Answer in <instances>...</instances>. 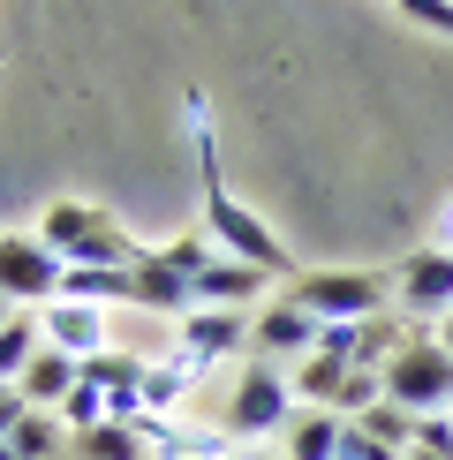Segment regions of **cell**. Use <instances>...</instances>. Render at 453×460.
I'll use <instances>...</instances> for the list:
<instances>
[{
  "instance_id": "9",
  "label": "cell",
  "mask_w": 453,
  "mask_h": 460,
  "mask_svg": "<svg viewBox=\"0 0 453 460\" xmlns=\"http://www.w3.org/2000/svg\"><path fill=\"white\" fill-rule=\"evenodd\" d=\"M242 340H250V317H242V310H189L174 324V348H166V355H182L189 370H212V362H226L242 348Z\"/></svg>"
},
{
  "instance_id": "30",
  "label": "cell",
  "mask_w": 453,
  "mask_h": 460,
  "mask_svg": "<svg viewBox=\"0 0 453 460\" xmlns=\"http://www.w3.org/2000/svg\"><path fill=\"white\" fill-rule=\"evenodd\" d=\"M431 332H439V348L453 355V317H439V324H431Z\"/></svg>"
},
{
  "instance_id": "24",
  "label": "cell",
  "mask_w": 453,
  "mask_h": 460,
  "mask_svg": "<svg viewBox=\"0 0 453 460\" xmlns=\"http://www.w3.org/2000/svg\"><path fill=\"white\" fill-rule=\"evenodd\" d=\"M393 8H401L408 23H423V31H439V38H453V0H393Z\"/></svg>"
},
{
  "instance_id": "20",
  "label": "cell",
  "mask_w": 453,
  "mask_h": 460,
  "mask_svg": "<svg viewBox=\"0 0 453 460\" xmlns=\"http://www.w3.org/2000/svg\"><path fill=\"white\" fill-rule=\"evenodd\" d=\"M151 257H159L166 272H182V279H197L204 264H219V242H212V234H182V242H159V249H151Z\"/></svg>"
},
{
  "instance_id": "25",
  "label": "cell",
  "mask_w": 453,
  "mask_h": 460,
  "mask_svg": "<svg viewBox=\"0 0 453 460\" xmlns=\"http://www.w3.org/2000/svg\"><path fill=\"white\" fill-rule=\"evenodd\" d=\"M415 446L439 453V460H453V415H415Z\"/></svg>"
},
{
  "instance_id": "28",
  "label": "cell",
  "mask_w": 453,
  "mask_h": 460,
  "mask_svg": "<svg viewBox=\"0 0 453 460\" xmlns=\"http://www.w3.org/2000/svg\"><path fill=\"white\" fill-rule=\"evenodd\" d=\"M423 249H446V257H453V197L439 204V212H431V234H423Z\"/></svg>"
},
{
  "instance_id": "1",
  "label": "cell",
  "mask_w": 453,
  "mask_h": 460,
  "mask_svg": "<svg viewBox=\"0 0 453 460\" xmlns=\"http://www.w3.org/2000/svg\"><path fill=\"white\" fill-rule=\"evenodd\" d=\"M189 144H197V181H204V234L219 242V257L257 264V272H272V279H295V249L280 242L272 226L226 189V174H219V128H212L204 91H189Z\"/></svg>"
},
{
  "instance_id": "17",
  "label": "cell",
  "mask_w": 453,
  "mask_h": 460,
  "mask_svg": "<svg viewBox=\"0 0 453 460\" xmlns=\"http://www.w3.org/2000/svg\"><path fill=\"white\" fill-rule=\"evenodd\" d=\"M61 302H91V310L137 302V264H121V272H61Z\"/></svg>"
},
{
  "instance_id": "3",
  "label": "cell",
  "mask_w": 453,
  "mask_h": 460,
  "mask_svg": "<svg viewBox=\"0 0 453 460\" xmlns=\"http://www.w3.org/2000/svg\"><path fill=\"white\" fill-rule=\"evenodd\" d=\"M295 423V385H288V362H242V377H235V393H226V415H219V430L235 438V446H264L272 430H288Z\"/></svg>"
},
{
  "instance_id": "8",
  "label": "cell",
  "mask_w": 453,
  "mask_h": 460,
  "mask_svg": "<svg viewBox=\"0 0 453 460\" xmlns=\"http://www.w3.org/2000/svg\"><path fill=\"white\" fill-rule=\"evenodd\" d=\"M250 340H257V355H264V362H288V370H295L302 355H317L325 324L302 310V302H288V295H280V302H264V310L250 317Z\"/></svg>"
},
{
  "instance_id": "29",
  "label": "cell",
  "mask_w": 453,
  "mask_h": 460,
  "mask_svg": "<svg viewBox=\"0 0 453 460\" xmlns=\"http://www.w3.org/2000/svg\"><path fill=\"white\" fill-rule=\"evenodd\" d=\"M226 460H272L264 446H226Z\"/></svg>"
},
{
  "instance_id": "14",
  "label": "cell",
  "mask_w": 453,
  "mask_h": 460,
  "mask_svg": "<svg viewBox=\"0 0 453 460\" xmlns=\"http://www.w3.org/2000/svg\"><path fill=\"white\" fill-rule=\"evenodd\" d=\"M348 370H355V362H340V355H302L295 370H288L295 408H333V400H340V385H348Z\"/></svg>"
},
{
  "instance_id": "32",
  "label": "cell",
  "mask_w": 453,
  "mask_h": 460,
  "mask_svg": "<svg viewBox=\"0 0 453 460\" xmlns=\"http://www.w3.org/2000/svg\"><path fill=\"white\" fill-rule=\"evenodd\" d=\"M8 317H15V302H0V324H8Z\"/></svg>"
},
{
  "instance_id": "19",
  "label": "cell",
  "mask_w": 453,
  "mask_h": 460,
  "mask_svg": "<svg viewBox=\"0 0 453 460\" xmlns=\"http://www.w3.org/2000/svg\"><path fill=\"white\" fill-rule=\"evenodd\" d=\"M355 430L378 438V446H393V453H408V446H415V415H408V408H393V400H378L370 415H355Z\"/></svg>"
},
{
  "instance_id": "4",
  "label": "cell",
  "mask_w": 453,
  "mask_h": 460,
  "mask_svg": "<svg viewBox=\"0 0 453 460\" xmlns=\"http://www.w3.org/2000/svg\"><path fill=\"white\" fill-rule=\"evenodd\" d=\"M386 400L408 415H453V355L439 348L431 324H415L408 348L386 362Z\"/></svg>"
},
{
  "instance_id": "33",
  "label": "cell",
  "mask_w": 453,
  "mask_h": 460,
  "mask_svg": "<svg viewBox=\"0 0 453 460\" xmlns=\"http://www.w3.org/2000/svg\"><path fill=\"white\" fill-rule=\"evenodd\" d=\"M0 460H15V446H0Z\"/></svg>"
},
{
  "instance_id": "15",
  "label": "cell",
  "mask_w": 453,
  "mask_h": 460,
  "mask_svg": "<svg viewBox=\"0 0 453 460\" xmlns=\"http://www.w3.org/2000/svg\"><path fill=\"white\" fill-rule=\"evenodd\" d=\"M340 415L333 408H295V423H288V460H340Z\"/></svg>"
},
{
  "instance_id": "27",
  "label": "cell",
  "mask_w": 453,
  "mask_h": 460,
  "mask_svg": "<svg viewBox=\"0 0 453 460\" xmlns=\"http://www.w3.org/2000/svg\"><path fill=\"white\" fill-rule=\"evenodd\" d=\"M23 415H31V400L15 393V385H0V446L15 438V423H23Z\"/></svg>"
},
{
  "instance_id": "6",
  "label": "cell",
  "mask_w": 453,
  "mask_h": 460,
  "mask_svg": "<svg viewBox=\"0 0 453 460\" xmlns=\"http://www.w3.org/2000/svg\"><path fill=\"white\" fill-rule=\"evenodd\" d=\"M61 272L68 264L53 257L38 234H0V302H61Z\"/></svg>"
},
{
  "instance_id": "12",
  "label": "cell",
  "mask_w": 453,
  "mask_h": 460,
  "mask_svg": "<svg viewBox=\"0 0 453 460\" xmlns=\"http://www.w3.org/2000/svg\"><path fill=\"white\" fill-rule=\"evenodd\" d=\"M76 385H84V362L61 355V348H38V355H31V370L15 377V393H23L31 408H61Z\"/></svg>"
},
{
  "instance_id": "7",
  "label": "cell",
  "mask_w": 453,
  "mask_h": 460,
  "mask_svg": "<svg viewBox=\"0 0 453 460\" xmlns=\"http://www.w3.org/2000/svg\"><path fill=\"white\" fill-rule=\"evenodd\" d=\"M393 310H401L408 324L453 317V257L446 249H415L401 272H393Z\"/></svg>"
},
{
  "instance_id": "10",
  "label": "cell",
  "mask_w": 453,
  "mask_h": 460,
  "mask_svg": "<svg viewBox=\"0 0 453 460\" xmlns=\"http://www.w3.org/2000/svg\"><path fill=\"white\" fill-rule=\"evenodd\" d=\"M38 332H46V348H61L76 362H91V355L113 348V324H106V310H91V302H46Z\"/></svg>"
},
{
  "instance_id": "26",
  "label": "cell",
  "mask_w": 453,
  "mask_h": 460,
  "mask_svg": "<svg viewBox=\"0 0 453 460\" xmlns=\"http://www.w3.org/2000/svg\"><path fill=\"white\" fill-rule=\"evenodd\" d=\"M340 460H401V453H393V446H378V438H363V430H340Z\"/></svg>"
},
{
  "instance_id": "21",
  "label": "cell",
  "mask_w": 453,
  "mask_h": 460,
  "mask_svg": "<svg viewBox=\"0 0 453 460\" xmlns=\"http://www.w3.org/2000/svg\"><path fill=\"white\" fill-rule=\"evenodd\" d=\"M8 446H15V460H46L53 446H61V415H53V408H31L23 423H15Z\"/></svg>"
},
{
  "instance_id": "31",
  "label": "cell",
  "mask_w": 453,
  "mask_h": 460,
  "mask_svg": "<svg viewBox=\"0 0 453 460\" xmlns=\"http://www.w3.org/2000/svg\"><path fill=\"white\" fill-rule=\"evenodd\" d=\"M401 460H439V453H423V446H408V453H401Z\"/></svg>"
},
{
  "instance_id": "18",
  "label": "cell",
  "mask_w": 453,
  "mask_h": 460,
  "mask_svg": "<svg viewBox=\"0 0 453 460\" xmlns=\"http://www.w3.org/2000/svg\"><path fill=\"white\" fill-rule=\"evenodd\" d=\"M46 348V332H38V317H23L15 310L8 324H0V385H15V377L31 370V355Z\"/></svg>"
},
{
  "instance_id": "2",
  "label": "cell",
  "mask_w": 453,
  "mask_h": 460,
  "mask_svg": "<svg viewBox=\"0 0 453 460\" xmlns=\"http://www.w3.org/2000/svg\"><path fill=\"white\" fill-rule=\"evenodd\" d=\"M38 242L53 249V257L68 264V272H121V264L144 257V242H129V226L99 212V204H53L46 219H38Z\"/></svg>"
},
{
  "instance_id": "23",
  "label": "cell",
  "mask_w": 453,
  "mask_h": 460,
  "mask_svg": "<svg viewBox=\"0 0 453 460\" xmlns=\"http://www.w3.org/2000/svg\"><path fill=\"white\" fill-rule=\"evenodd\" d=\"M53 415H61V423H68L76 438H84V430H99V423H106V393H99V385H76V393H68Z\"/></svg>"
},
{
  "instance_id": "5",
  "label": "cell",
  "mask_w": 453,
  "mask_h": 460,
  "mask_svg": "<svg viewBox=\"0 0 453 460\" xmlns=\"http://www.w3.org/2000/svg\"><path fill=\"white\" fill-rule=\"evenodd\" d=\"M288 302H302L317 324H363L378 310H393V279H378V272H295Z\"/></svg>"
},
{
  "instance_id": "13",
  "label": "cell",
  "mask_w": 453,
  "mask_h": 460,
  "mask_svg": "<svg viewBox=\"0 0 453 460\" xmlns=\"http://www.w3.org/2000/svg\"><path fill=\"white\" fill-rule=\"evenodd\" d=\"M137 310H151V317H189V310H197V295H189V279L182 272H166V264L159 257H151V249H144V257H137Z\"/></svg>"
},
{
  "instance_id": "11",
  "label": "cell",
  "mask_w": 453,
  "mask_h": 460,
  "mask_svg": "<svg viewBox=\"0 0 453 460\" xmlns=\"http://www.w3.org/2000/svg\"><path fill=\"white\" fill-rule=\"evenodd\" d=\"M264 287H272V272H257V264H204L197 279H189V295H197V310H242V302H264Z\"/></svg>"
},
{
  "instance_id": "16",
  "label": "cell",
  "mask_w": 453,
  "mask_h": 460,
  "mask_svg": "<svg viewBox=\"0 0 453 460\" xmlns=\"http://www.w3.org/2000/svg\"><path fill=\"white\" fill-rule=\"evenodd\" d=\"M197 385H204V370H189L182 355H159V362L144 370V415H166L174 400H189Z\"/></svg>"
},
{
  "instance_id": "22",
  "label": "cell",
  "mask_w": 453,
  "mask_h": 460,
  "mask_svg": "<svg viewBox=\"0 0 453 460\" xmlns=\"http://www.w3.org/2000/svg\"><path fill=\"white\" fill-rule=\"evenodd\" d=\"M76 446H84V460H144V438L129 423H99V430L76 438Z\"/></svg>"
}]
</instances>
